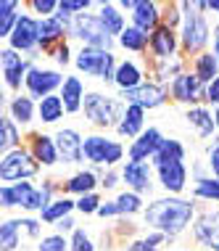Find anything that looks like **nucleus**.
Instances as JSON below:
<instances>
[{"mask_svg":"<svg viewBox=\"0 0 219 251\" xmlns=\"http://www.w3.org/2000/svg\"><path fill=\"white\" fill-rule=\"evenodd\" d=\"M209 103H219V77H214V79H211V82L206 85V106Z\"/></svg>","mask_w":219,"mask_h":251,"instance_id":"nucleus-49","label":"nucleus"},{"mask_svg":"<svg viewBox=\"0 0 219 251\" xmlns=\"http://www.w3.org/2000/svg\"><path fill=\"white\" fill-rule=\"evenodd\" d=\"M193 238L201 243L203 249L209 251H219V209H214V212H201L195 214L193 220Z\"/></svg>","mask_w":219,"mask_h":251,"instance_id":"nucleus-12","label":"nucleus"},{"mask_svg":"<svg viewBox=\"0 0 219 251\" xmlns=\"http://www.w3.org/2000/svg\"><path fill=\"white\" fill-rule=\"evenodd\" d=\"M127 148L122 140H114L108 135L93 132L82 138V159L93 167H103V169H116V164L124 161Z\"/></svg>","mask_w":219,"mask_h":251,"instance_id":"nucleus-4","label":"nucleus"},{"mask_svg":"<svg viewBox=\"0 0 219 251\" xmlns=\"http://www.w3.org/2000/svg\"><path fill=\"white\" fill-rule=\"evenodd\" d=\"M182 11V22H180V50L185 56H201L206 50V45L211 43V26L206 13H201L193 3H180Z\"/></svg>","mask_w":219,"mask_h":251,"instance_id":"nucleus-2","label":"nucleus"},{"mask_svg":"<svg viewBox=\"0 0 219 251\" xmlns=\"http://www.w3.org/2000/svg\"><path fill=\"white\" fill-rule=\"evenodd\" d=\"M64 85V77H61L58 69H43V66H29L24 77V87L29 93L32 100H43L48 96H56V90H61Z\"/></svg>","mask_w":219,"mask_h":251,"instance_id":"nucleus-9","label":"nucleus"},{"mask_svg":"<svg viewBox=\"0 0 219 251\" xmlns=\"http://www.w3.org/2000/svg\"><path fill=\"white\" fill-rule=\"evenodd\" d=\"M167 90H169V96H172V100H177V103H182L188 108L206 106V87L198 82V77L193 72L177 74L172 82L167 85Z\"/></svg>","mask_w":219,"mask_h":251,"instance_id":"nucleus-8","label":"nucleus"},{"mask_svg":"<svg viewBox=\"0 0 219 251\" xmlns=\"http://www.w3.org/2000/svg\"><path fill=\"white\" fill-rule=\"evenodd\" d=\"M211 53L219 58V26H214V32H211Z\"/></svg>","mask_w":219,"mask_h":251,"instance_id":"nucleus-54","label":"nucleus"},{"mask_svg":"<svg viewBox=\"0 0 219 251\" xmlns=\"http://www.w3.org/2000/svg\"><path fill=\"white\" fill-rule=\"evenodd\" d=\"M69 37L79 40L85 48H98V50H114V45H116V40L103 29L98 13H87V11L72 19Z\"/></svg>","mask_w":219,"mask_h":251,"instance_id":"nucleus-5","label":"nucleus"},{"mask_svg":"<svg viewBox=\"0 0 219 251\" xmlns=\"http://www.w3.org/2000/svg\"><path fill=\"white\" fill-rule=\"evenodd\" d=\"M146 82V72L143 66L138 64L135 58H124L116 64V72H114V85L119 93H127V90H135Z\"/></svg>","mask_w":219,"mask_h":251,"instance_id":"nucleus-20","label":"nucleus"},{"mask_svg":"<svg viewBox=\"0 0 219 251\" xmlns=\"http://www.w3.org/2000/svg\"><path fill=\"white\" fill-rule=\"evenodd\" d=\"M3 103H5V96H3V85H0V108H3Z\"/></svg>","mask_w":219,"mask_h":251,"instance_id":"nucleus-57","label":"nucleus"},{"mask_svg":"<svg viewBox=\"0 0 219 251\" xmlns=\"http://www.w3.org/2000/svg\"><path fill=\"white\" fill-rule=\"evenodd\" d=\"M185 156H188V148H185L177 138H164V143L159 146V151L153 153V159H150V167H164L169 164V161H185Z\"/></svg>","mask_w":219,"mask_h":251,"instance_id":"nucleus-27","label":"nucleus"},{"mask_svg":"<svg viewBox=\"0 0 219 251\" xmlns=\"http://www.w3.org/2000/svg\"><path fill=\"white\" fill-rule=\"evenodd\" d=\"M217 26H219V16H217Z\"/></svg>","mask_w":219,"mask_h":251,"instance_id":"nucleus-59","label":"nucleus"},{"mask_svg":"<svg viewBox=\"0 0 219 251\" xmlns=\"http://www.w3.org/2000/svg\"><path fill=\"white\" fill-rule=\"evenodd\" d=\"M203 164L209 169V177L219 180V140H214V146H209V159Z\"/></svg>","mask_w":219,"mask_h":251,"instance_id":"nucleus-45","label":"nucleus"},{"mask_svg":"<svg viewBox=\"0 0 219 251\" xmlns=\"http://www.w3.org/2000/svg\"><path fill=\"white\" fill-rule=\"evenodd\" d=\"M119 180H122L119 169H106V172L100 175V188H103V191H114V188L119 185Z\"/></svg>","mask_w":219,"mask_h":251,"instance_id":"nucleus-47","label":"nucleus"},{"mask_svg":"<svg viewBox=\"0 0 219 251\" xmlns=\"http://www.w3.org/2000/svg\"><path fill=\"white\" fill-rule=\"evenodd\" d=\"M35 100L29 96H16L11 100V122L13 125H32L35 122Z\"/></svg>","mask_w":219,"mask_h":251,"instance_id":"nucleus-32","label":"nucleus"},{"mask_svg":"<svg viewBox=\"0 0 219 251\" xmlns=\"http://www.w3.org/2000/svg\"><path fill=\"white\" fill-rule=\"evenodd\" d=\"M146 130V111L138 106H127L124 108V117H122V122L116 125V132L122 135V138H138V135Z\"/></svg>","mask_w":219,"mask_h":251,"instance_id":"nucleus-26","label":"nucleus"},{"mask_svg":"<svg viewBox=\"0 0 219 251\" xmlns=\"http://www.w3.org/2000/svg\"><path fill=\"white\" fill-rule=\"evenodd\" d=\"M164 143V135L159 127H146L138 138L129 143L127 148V161H150L153 153L159 151V146Z\"/></svg>","mask_w":219,"mask_h":251,"instance_id":"nucleus-15","label":"nucleus"},{"mask_svg":"<svg viewBox=\"0 0 219 251\" xmlns=\"http://www.w3.org/2000/svg\"><path fill=\"white\" fill-rule=\"evenodd\" d=\"M19 143H22V135H19V127L13 125L11 119L0 117V159H3L5 153L16 151Z\"/></svg>","mask_w":219,"mask_h":251,"instance_id":"nucleus-34","label":"nucleus"},{"mask_svg":"<svg viewBox=\"0 0 219 251\" xmlns=\"http://www.w3.org/2000/svg\"><path fill=\"white\" fill-rule=\"evenodd\" d=\"M98 19H100V24H103V29L114 40L127 29V19H124V13L119 11L116 3H98Z\"/></svg>","mask_w":219,"mask_h":251,"instance_id":"nucleus-25","label":"nucleus"},{"mask_svg":"<svg viewBox=\"0 0 219 251\" xmlns=\"http://www.w3.org/2000/svg\"><path fill=\"white\" fill-rule=\"evenodd\" d=\"M122 103L124 106H138L143 111H148V108H159L169 100V90L159 82H143L140 87H135V90H127V93H119Z\"/></svg>","mask_w":219,"mask_h":251,"instance_id":"nucleus-10","label":"nucleus"},{"mask_svg":"<svg viewBox=\"0 0 219 251\" xmlns=\"http://www.w3.org/2000/svg\"><path fill=\"white\" fill-rule=\"evenodd\" d=\"M64 103H61L58 96H48L37 103V117L40 122H45V125H56L58 119H64Z\"/></svg>","mask_w":219,"mask_h":251,"instance_id":"nucleus-35","label":"nucleus"},{"mask_svg":"<svg viewBox=\"0 0 219 251\" xmlns=\"http://www.w3.org/2000/svg\"><path fill=\"white\" fill-rule=\"evenodd\" d=\"M22 222H24V230L29 233V238H40V222L37 220L26 217V220H22Z\"/></svg>","mask_w":219,"mask_h":251,"instance_id":"nucleus-52","label":"nucleus"},{"mask_svg":"<svg viewBox=\"0 0 219 251\" xmlns=\"http://www.w3.org/2000/svg\"><path fill=\"white\" fill-rule=\"evenodd\" d=\"M32 11H37L43 19H48V16H53L56 13V8H58V0H32Z\"/></svg>","mask_w":219,"mask_h":251,"instance_id":"nucleus-46","label":"nucleus"},{"mask_svg":"<svg viewBox=\"0 0 219 251\" xmlns=\"http://www.w3.org/2000/svg\"><path fill=\"white\" fill-rule=\"evenodd\" d=\"M195 214H198V201L195 199L164 196V199H153L146 209H143V222H146L148 230L164 233L172 241L193 225Z\"/></svg>","mask_w":219,"mask_h":251,"instance_id":"nucleus-1","label":"nucleus"},{"mask_svg":"<svg viewBox=\"0 0 219 251\" xmlns=\"http://www.w3.org/2000/svg\"><path fill=\"white\" fill-rule=\"evenodd\" d=\"M100 217V220H111V217H119V212H116V206H114V201H103L100 203V209L95 212Z\"/></svg>","mask_w":219,"mask_h":251,"instance_id":"nucleus-51","label":"nucleus"},{"mask_svg":"<svg viewBox=\"0 0 219 251\" xmlns=\"http://www.w3.org/2000/svg\"><path fill=\"white\" fill-rule=\"evenodd\" d=\"M37 251H69V241L58 233H50V235H43L37 243Z\"/></svg>","mask_w":219,"mask_h":251,"instance_id":"nucleus-43","label":"nucleus"},{"mask_svg":"<svg viewBox=\"0 0 219 251\" xmlns=\"http://www.w3.org/2000/svg\"><path fill=\"white\" fill-rule=\"evenodd\" d=\"M182 72H185V58H180V56L156 61V64H153V77H156L153 82H159V85L167 87L177 77V74H182Z\"/></svg>","mask_w":219,"mask_h":251,"instance_id":"nucleus-30","label":"nucleus"},{"mask_svg":"<svg viewBox=\"0 0 219 251\" xmlns=\"http://www.w3.org/2000/svg\"><path fill=\"white\" fill-rule=\"evenodd\" d=\"M127 251H159V249L148 246V243L143 241V238H135V241H132V243H129V246H127Z\"/></svg>","mask_w":219,"mask_h":251,"instance_id":"nucleus-53","label":"nucleus"},{"mask_svg":"<svg viewBox=\"0 0 219 251\" xmlns=\"http://www.w3.org/2000/svg\"><path fill=\"white\" fill-rule=\"evenodd\" d=\"M148 50L156 61L177 56V50H180V35H177V29H169L167 24H159L148 35Z\"/></svg>","mask_w":219,"mask_h":251,"instance_id":"nucleus-14","label":"nucleus"},{"mask_svg":"<svg viewBox=\"0 0 219 251\" xmlns=\"http://www.w3.org/2000/svg\"><path fill=\"white\" fill-rule=\"evenodd\" d=\"M53 140H56L58 159H64V164H85V159H82V135L74 127H61L53 135Z\"/></svg>","mask_w":219,"mask_h":251,"instance_id":"nucleus-16","label":"nucleus"},{"mask_svg":"<svg viewBox=\"0 0 219 251\" xmlns=\"http://www.w3.org/2000/svg\"><path fill=\"white\" fill-rule=\"evenodd\" d=\"M37 37H40V29H37V19L26 16V13H19L16 19V26L11 32V50L16 53H32L37 48Z\"/></svg>","mask_w":219,"mask_h":251,"instance_id":"nucleus-13","label":"nucleus"},{"mask_svg":"<svg viewBox=\"0 0 219 251\" xmlns=\"http://www.w3.org/2000/svg\"><path fill=\"white\" fill-rule=\"evenodd\" d=\"M32 156H35V161L40 167H56L58 164V151H56V140H53V135H43L37 132L35 138H32Z\"/></svg>","mask_w":219,"mask_h":251,"instance_id":"nucleus-24","label":"nucleus"},{"mask_svg":"<svg viewBox=\"0 0 219 251\" xmlns=\"http://www.w3.org/2000/svg\"><path fill=\"white\" fill-rule=\"evenodd\" d=\"M174 251H190V249H174Z\"/></svg>","mask_w":219,"mask_h":251,"instance_id":"nucleus-58","label":"nucleus"},{"mask_svg":"<svg viewBox=\"0 0 219 251\" xmlns=\"http://www.w3.org/2000/svg\"><path fill=\"white\" fill-rule=\"evenodd\" d=\"M114 206H116V212H119V217H132V214H143L146 201H143V196L132 193V191H122L114 199Z\"/></svg>","mask_w":219,"mask_h":251,"instance_id":"nucleus-33","label":"nucleus"},{"mask_svg":"<svg viewBox=\"0 0 219 251\" xmlns=\"http://www.w3.org/2000/svg\"><path fill=\"white\" fill-rule=\"evenodd\" d=\"M100 203H103V199H100L98 193H87V196H79L77 201H74V212H79V214H85V217H90L95 214L100 209Z\"/></svg>","mask_w":219,"mask_h":251,"instance_id":"nucleus-41","label":"nucleus"},{"mask_svg":"<svg viewBox=\"0 0 219 251\" xmlns=\"http://www.w3.org/2000/svg\"><path fill=\"white\" fill-rule=\"evenodd\" d=\"M206 3H209V11L219 16V0H206Z\"/></svg>","mask_w":219,"mask_h":251,"instance_id":"nucleus-55","label":"nucleus"},{"mask_svg":"<svg viewBox=\"0 0 219 251\" xmlns=\"http://www.w3.org/2000/svg\"><path fill=\"white\" fill-rule=\"evenodd\" d=\"M16 11H19L16 0H0V37H11L16 19H19Z\"/></svg>","mask_w":219,"mask_h":251,"instance_id":"nucleus-38","label":"nucleus"},{"mask_svg":"<svg viewBox=\"0 0 219 251\" xmlns=\"http://www.w3.org/2000/svg\"><path fill=\"white\" fill-rule=\"evenodd\" d=\"M53 61H56L58 66H69L72 64V45H69V40H64L61 45H56L50 53H48Z\"/></svg>","mask_w":219,"mask_h":251,"instance_id":"nucleus-44","label":"nucleus"},{"mask_svg":"<svg viewBox=\"0 0 219 251\" xmlns=\"http://www.w3.org/2000/svg\"><path fill=\"white\" fill-rule=\"evenodd\" d=\"M95 188H100V177L95 169H79L77 175H72L64 182L66 196H87V193H95Z\"/></svg>","mask_w":219,"mask_h":251,"instance_id":"nucleus-23","label":"nucleus"},{"mask_svg":"<svg viewBox=\"0 0 219 251\" xmlns=\"http://www.w3.org/2000/svg\"><path fill=\"white\" fill-rule=\"evenodd\" d=\"M24 222L22 220H5L0 222V251H16L19 249V233Z\"/></svg>","mask_w":219,"mask_h":251,"instance_id":"nucleus-37","label":"nucleus"},{"mask_svg":"<svg viewBox=\"0 0 219 251\" xmlns=\"http://www.w3.org/2000/svg\"><path fill=\"white\" fill-rule=\"evenodd\" d=\"M53 227H56L58 235H66V233H74V230H77V222H74V217L69 214V217H64L61 222H56Z\"/></svg>","mask_w":219,"mask_h":251,"instance_id":"nucleus-48","label":"nucleus"},{"mask_svg":"<svg viewBox=\"0 0 219 251\" xmlns=\"http://www.w3.org/2000/svg\"><path fill=\"white\" fill-rule=\"evenodd\" d=\"M37 172H40V164L26 148H16V151L5 153L0 159V180L3 182H16V180L24 182L26 177H35Z\"/></svg>","mask_w":219,"mask_h":251,"instance_id":"nucleus-7","label":"nucleus"},{"mask_svg":"<svg viewBox=\"0 0 219 251\" xmlns=\"http://www.w3.org/2000/svg\"><path fill=\"white\" fill-rule=\"evenodd\" d=\"M69 251H95V241L90 238V233L77 227L69 238Z\"/></svg>","mask_w":219,"mask_h":251,"instance_id":"nucleus-42","label":"nucleus"},{"mask_svg":"<svg viewBox=\"0 0 219 251\" xmlns=\"http://www.w3.org/2000/svg\"><path fill=\"white\" fill-rule=\"evenodd\" d=\"M143 241H146V243H148V246H153V249H159V246H161V243H167L169 238H167V235H164V233H153V230H148V233H146V235H143Z\"/></svg>","mask_w":219,"mask_h":251,"instance_id":"nucleus-50","label":"nucleus"},{"mask_svg":"<svg viewBox=\"0 0 219 251\" xmlns=\"http://www.w3.org/2000/svg\"><path fill=\"white\" fill-rule=\"evenodd\" d=\"M129 26L140 29L143 35H150L156 26L161 24V5L153 0H135V8L129 13Z\"/></svg>","mask_w":219,"mask_h":251,"instance_id":"nucleus-18","label":"nucleus"},{"mask_svg":"<svg viewBox=\"0 0 219 251\" xmlns=\"http://www.w3.org/2000/svg\"><path fill=\"white\" fill-rule=\"evenodd\" d=\"M153 172L169 196H180L185 191V185H188V167H185V161H169L164 167H156Z\"/></svg>","mask_w":219,"mask_h":251,"instance_id":"nucleus-19","label":"nucleus"},{"mask_svg":"<svg viewBox=\"0 0 219 251\" xmlns=\"http://www.w3.org/2000/svg\"><path fill=\"white\" fill-rule=\"evenodd\" d=\"M74 66L77 72L87 74V77H95L100 82H111L114 85V72H116V56L114 50H98V48H82L74 53Z\"/></svg>","mask_w":219,"mask_h":251,"instance_id":"nucleus-6","label":"nucleus"},{"mask_svg":"<svg viewBox=\"0 0 219 251\" xmlns=\"http://www.w3.org/2000/svg\"><path fill=\"white\" fill-rule=\"evenodd\" d=\"M193 74L198 77V82L206 87L214 77H219V58L211 50H203L201 56L193 58Z\"/></svg>","mask_w":219,"mask_h":251,"instance_id":"nucleus-29","label":"nucleus"},{"mask_svg":"<svg viewBox=\"0 0 219 251\" xmlns=\"http://www.w3.org/2000/svg\"><path fill=\"white\" fill-rule=\"evenodd\" d=\"M124 103H122L119 96H111V93L103 90H87L85 100H82V114L98 130H116V125L124 117Z\"/></svg>","mask_w":219,"mask_h":251,"instance_id":"nucleus-3","label":"nucleus"},{"mask_svg":"<svg viewBox=\"0 0 219 251\" xmlns=\"http://www.w3.org/2000/svg\"><path fill=\"white\" fill-rule=\"evenodd\" d=\"M211 117H214V125H217V130H219V103H217V108H214V114H211Z\"/></svg>","mask_w":219,"mask_h":251,"instance_id":"nucleus-56","label":"nucleus"},{"mask_svg":"<svg viewBox=\"0 0 219 251\" xmlns=\"http://www.w3.org/2000/svg\"><path fill=\"white\" fill-rule=\"evenodd\" d=\"M116 45L124 48V50H132V53H146L148 50V35H143L135 26H127V29L116 37Z\"/></svg>","mask_w":219,"mask_h":251,"instance_id":"nucleus-36","label":"nucleus"},{"mask_svg":"<svg viewBox=\"0 0 219 251\" xmlns=\"http://www.w3.org/2000/svg\"><path fill=\"white\" fill-rule=\"evenodd\" d=\"M119 175L132 193L143 196L153 191V167H150V161H124L119 167Z\"/></svg>","mask_w":219,"mask_h":251,"instance_id":"nucleus-11","label":"nucleus"},{"mask_svg":"<svg viewBox=\"0 0 219 251\" xmlns=\"http://www.w3.org/2000/svg\"><path fill=\"white\" fill-rule=\"evenodd\" d=\"M185 119H188V125H193L198 135H201L203 140L211 138V135L217 132V125H214V117H211V111L206 106H193L185 111Z\"/></svg>","mask_w":219,"mask_h":251,"instance_id":"nucleus-28","label":"nucleus"},{"mask_svg":"<svg viewBox=\"0 0 219 251\" xmlns=\"http://www.w3.org/2000/svg\"><path fill=\"white\" fill-rule=\"evenodd\" d=\"M72 212H74V201L69 196H61V199H53L43 212H40V220L48 222V225H56V222H61L64 217H69Z\"/></svg>","mask_w":219,"mask_h":251,"instance_id":"nucleus-31","label":"nucleus"},{"mask_svg":"<svg viewBox=\"0 0 219 251\" xmlns=\"http://www.w3.org/2000/svg\"><path fill=\"white\" fill-rule=\"evenodd\" d=\"M29 66L32 64L26 58H22V53H16V50H11V48L0 50V69H3L5 85L13 87V90H19V87H22L26 72H29Z\"/></svg>","mask_w":219,"mask_h":251,"instance_id":"nucleus-17","label":"nucleus"},{"mask_svg":"<svg viewBox=\"0 0 219 251\" xmlns=\"http://www.w3.org/2000/svg\"><path fill=\"white\" fill-rule=\"evenodd\" d=\"M29 182H13V185H0V206H22V196Z\"/></svg>","mask_w":219,"mask_h":251,"instance_id":"nucleus-40","label":"nucleus"},{"mask_svg":"<svg viewBox=\"0 0 219 251\" xmlns=\"http://www.w3.org/2000/svg\"><path fill=\"white\" fill-rule=\"evenodd\" d=\"M85 82L77 77V74H69L64 77V85L58 90V98L64 103V111L66 114H79L82 111V100H85Z\"/></svg>","mask_w":219,"mask_h":251,"instance_id":"nucleus-22","label":"nucleus"},{"mask_svg":"<svg viewBox=\"0 0 219 251\" xmlns=\"http://www.w3.org/2000/svg\"><path fill=\"white\" fill-rule=\"evenodd\" d=\"M37 29H40L37 48H43V53H50L56 45H61L66 37H69V29H66V26L61 24L56 16L40 19V22H37Z\"/></svg>","mask_w":219,"mask_h":251,"instance_id":"nucleus-21","label":"nucleus"},{"mask_svg":"<svg viewBox=\"0 0 219 251\" xmlns=\"http://www.w3.org/2000/svg\"><path fill=\"white\" fill-rule=\"evenodd\" d=\"M193 199L195 201H211V203H219V180L214 177H203L195 182L193 188Z\"/></svg>","mask_w":219,"mask_h":251,"instance_id":"nucleus-39","label":"nucleus"}]
</instances>
